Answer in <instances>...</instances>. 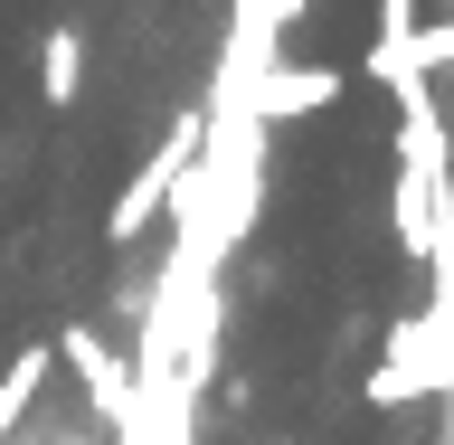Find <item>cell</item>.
Segmentation results:
<instances>
[{"label": "cell", "instance_id": "6da1fadb", "mask_svg": "<svg viewBox=\"0 0 454 445\" xmlns=\"http://www.w3.org/2000/svg\"><path fill=\"white\" fill-rule=\"evenodd\" d=\"M199 142H208V114H180V123H170V142L133 171V190L105 209V237H114V247H133L142 227H152V209H161V199H180V180L199 171Z\"/></svg>", "mask_w": 454, "mask_h": 445}, {"label": "cell", "instance_id": "7a4b0ae2", "mask_svg": "<svg viewBox=\"0 0 454 445\" xmlns=\"http://www.w3.org/2000/svg\"><path fill=\"white\" fill-rule=\"evenodd\" d=\"M340 67H265L247 95V123H303V114H332L340 105Z\"/></svg>", "mask_w": 454, "mask_h": 445}, {"label": "cell", "instance_id": "3957f363", "mask_svg": "<svg viewBox=\"0 0 454 445\" xmlns=\"http://www.w3.org/2000/svg\"><path fill=\"white\" fill-rule=\"evenodd\" d=\"M48 351H57L67 370H76L85 389H95V408H105V417H133V370H123V351H114V341L95 332V322H76V332H57Z\"/></svg>", "mask_w": 454, "mask_h": 445}, {"label": "cell", "instance_id": "277c9868", "mask_svg": "<svg viewBox=\"0 0 454 445\" xmlns=\"http://www.w3.org/2000/svg\"><path fill=\"white\" fill-rule=\"evenodd\" d=\"M76 85H85V28L57 20L48 38H38V105L67 114V105H76Z\"/></svg>", "mask_w": 454, "mask_h": 445}, {"label": "cell", "instance_id": "5b68a950", "mask_svg": "<svg viewBox=\"0 0 454 445\" xmlns=\"http://www.w3.org/2000/svg\"><path fill=\"white\" fill-rule=\"evenodd\" d=\"M48 370H57V351H48V341H28L20 361L0 370V445L28 426V408H38V379H48Z\"/></svg>", "mask_w": 454, "mask_h": 445}]
</instances>
